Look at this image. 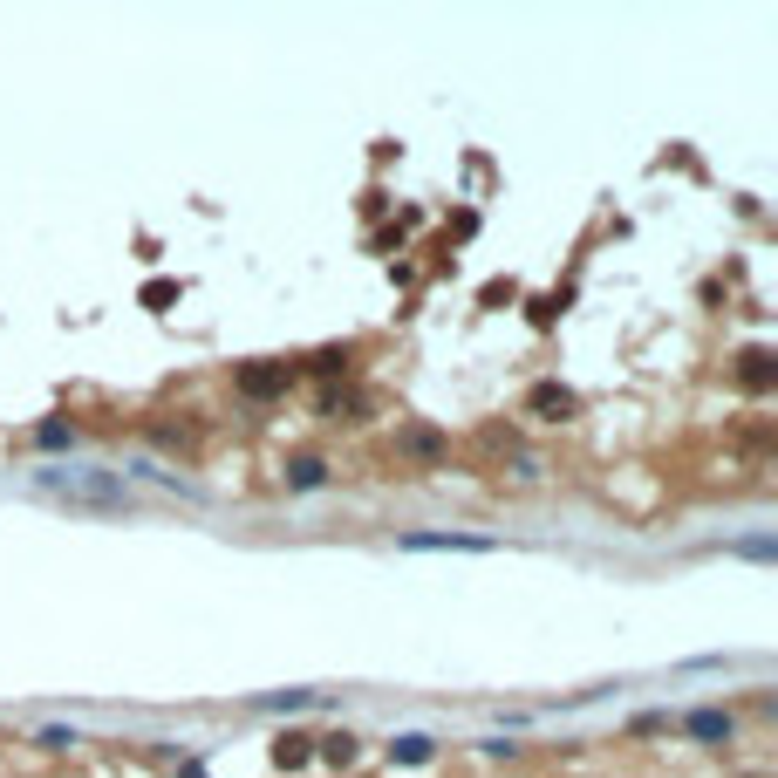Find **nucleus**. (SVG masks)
<instances>
[{
    "label": "nucleus",
    "mask_w": 778,
    "mask_h": 778,
    "mask_svg": "<svg viewBox=\"0 0 778 778\" xmlns=\"http://www.w3.org/2000/svg\"><path fill=\"white\" fill-rule=\"evenodd\" d=\"M41 492L69 499V506H89V512H130V485L117 471H96V465H55L41 471Z\"/></svg>",
    "instance_id": "obj_1"
},
{
    "label": "nucleus",
    "mask_w": 778,
    "mask_h": 778,
    "mask_svg": "<svg viewBox=\"0 0 778 778\" xmlns=\"http://www.w3.org/2000/svg\"><path fill=\"white\" fill-rule=\"evenodd\" d=\"M574 410H581V396H574L567 383H533L526 389V417H540V424H567Z\"/></svg>",
    "instance_id": "obj_2"
},
{
    "label": "nucleus",
    "mask_w": 778,
    "mask_h": 778,
    "mask_svg": "<svg viewBox=\"0 0 778 778\" xmlns=\"http://www.w3.org/2000/svg\"><path fill=\"white\" fill-rule=\"evenodd\" d=\"M287 383H294V369H287V362H246V369H239V396H253V403L280 396Z\"/></svg>",
    "instance_id": "obj_3"
},
{
    "label": "nucleus",
    "mask_w": 778,
    "mask_h": 778,
    "mask_svg": "<svg viewBox=\"0 0 778 778\" xmlns=\"http://www.w3.org/2000/svg\"><path fill=\"white\" fill-rule=\"evenodd\" d=\"M772 383H778V355L765 349V342H751V349L738 355V389H751V396H765Z\"/></svg>",
    "instance_id": "obj_4"
},
{
    "label": "nucleus",
    "mask_w": 778,
    "mask_h": 778,
    "mask_svg": "<svg viewBox=\"0 0 778 778\" xmlns=\"http://www.w3.org/2000/svg\"><path fill=\"white\" fill-rule=\"evenodd\" d=\"M403 553H492L478 533H403Z\"/></svg>",
    "instance_id": "obj_5"
},
{
    "label": "nucleus",
    "mask_w": 778,
    "mask_h": 778,
    "mask_svg": "<svg viewBox=\"0 0 778 778\" xmlns=\"http://www.w3.org/2000/svg\"><path fill=\"white\" fill-rule=\"evenodd\" d=\"M396 451H403V458H417V465H437L451 444H444V430H430V424H403V430H396Z\"/></svg>",
    "instance_id": "obj_6"
},
{
    "label": "nucleus",
    "mask_w": 778,
    "mask_h": 778,
    "mask_svg": "<svg viewBox=\"0 0 778 778\" xmlns=\"http://www.w3.org/2000/svg\"><path fill=\"white\" fill-rule=\"evenodd\" d=\"M308 758H314V738H301V731H287V738H273V765H280V772H301Z\"/></svg>",
    "instance_id": "obj_7"
},
{
    "label": "nucleus",
    "mask_w": 778,
    "mask_h": 778,
    "mask_svg": "<svg viewBox=\"0 0 778 778\" xmlns=\"http://www.w3.org/2000/svg\"><path fill=\"white\" fill-rule=\"evenodd\" d=\"M690 738H703V744L731 738V710H690Z\"/></svg>",
    "instance_id": "obj_8"
},
{
    "label": "nucleus",
    "mask_w": 778,
    "mask_h": 778,
    "mask_svg": "<svg viewBox=\"0 0 778 778\" xmlns=\"http://www.w3.org/2000/svg\"><path fill=\"white\" fill-rule=\"evenodd\" d=\"M321 478H328V465H321V458H294V465H287V485H294V492H314Z\"/></svg>",
    "instance_id": "obj_9"
},
{
    "label": "nucleus",
    "mask_w": 778,
    "mask_h": 778,
    "mask_svg": "<svg viewBox=\"0 0 778 778\" xmlns=\"http://www.w3.org/2000/svg\"><path fill=\"white\" fill-rule=\"evenodd\" d=\"M314 758H321V765H355V738H349V731H335V738H321Z\"/></svg>",
    "instance_id": "obj_10"
},
{
    "label": "nucleus",
    "mask_w": 778,
    "mask_h": 778,
    "mask_svg": "<svg viewBox=\"0 0 778 778\" xmlns=\"http://www.w3.org/2000/svg\"><path fill=\"white\" fill-rule=\"evenodd\" d=\"M389 758H396V765H430V738H417V731H410V738L389 744Z\"/></svg>",
    "instance_id": "obj_11"
},
{
    "label": "nucleus",
    "mask_w": 778,
    "mask_h": 778,
    "mask_svg": "<svg viewBox=\"0 0 778 778\" xmlns=\"http://www.w3.org/2000/svg\"><path fill=\"white\" fill-rule=\"evenodd\" d=\"M171 301H178V280H151L144 287V308H171Z\"/></svg>",
    "instance_id": "obj_12"
},
{
    "label": "nucleus",
    "mask_w": 778,
    "mask_h": 778,
    "mask_svg": "<svg viewBox=\"0 0 778 778\" xmlns=\"http://www.w3.org/2000/svg\"><path fill=\"white\" fill-rule=\"evenodd\" d=\"M349 369V349H321L314 355V376H342Z\"/></svg>",
    "instance_id": "obj_13"
},
{
    "label": "nucleus",
    "mask_w": 778,
    "mask_h": 778,
    "mask_svg": "<svg viewBox=\"0 0 778 778\" xmlns=\"http://www.w3.org/2000/svg\"><path fill=\"white\" fill-rule=\"evenodd\" d=\"M69 437H76V430H69V424H41V430H35V444H41V451H62Z\"/></svg>",
    "instance_id": "obj_14"
},
{
    "label": "nucleus",
    "mask_w": 778,
    "mask_h": 778,
    "mask_svg": "<svg viewBox=\"0 0 778 778\" xmlns=\"http://www.w3.org/2000/svg\"><path fill=\"white\" fill-rule=\"evenodd\" d=\"M512 294H519V287H512V280H492V287H485V308H506Z\"/></svg>",
    "instance_id": "obj_15"
}]
</instances>
